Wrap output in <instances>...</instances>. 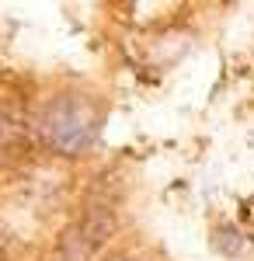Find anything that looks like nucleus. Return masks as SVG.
Masks as SVG:
<instances>
[{"label":"nucleus","mask_w":254,"mask_h":261,"mask_svg":"<svg viewBox=\"0 0 254 261\" xmlns=\"http://www.w3.org/2000/svg\"><path fill=\"white\" fill-rule=\"evenodd\" d=\"M42 136L45 143L63 153V157H77L84 153L94 136H98V125H101V112L98 105L84 94H59L45 105L42 112Z\"/></svg>","instance_id":"1"},{"label":"nucleus","mask_w":254,"mask_h":261,"mask_svg":"<svg viewBox=\"0 0 254 261\" xmlns=\"http://www.w3.org/2000/svg\"><path fill=\"white\" fill-rule=\"evenodd\" d=\"M112 230H115V199H91L84 216L63 230L49 261H91Z\"/></svg>","instance_id":"2"},{"label":"nucleus","mask_w":254,"mask_h":261,"mask_svg":"<svg viewBox=\"0 0 254 261\" xmlns=\"http://www.w3.org/2000/svg\"><path fill=\"white\" fill-rule=\"evenodd\" d=\"M14 129H18V125H14V119H11V115H7V108L0 105V143L11 140V136H14Z\"/></svg>","instance_id":"3"}]
</instances>
